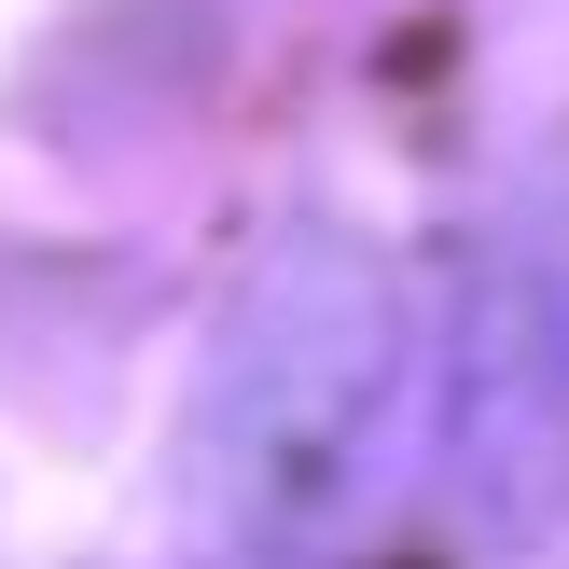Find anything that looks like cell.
Segmentation results:
<instances>
[{"instance_id":"1","label":"cell","mask_w":569,"mask_h":569,"mask_svg":"<svg viewBox=\"0 0 569 569\" xmlns=\"http://www.w3.org/2000/svg\"><path fill=\"white\" fill-rule=\"evenodd\" d=\"M389 376H403V306L348 237H306L264 264L209 376V487L250 556H320L376 500L389 459Z\"/></svg>"}]
</instances>
